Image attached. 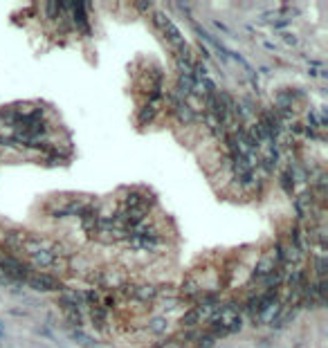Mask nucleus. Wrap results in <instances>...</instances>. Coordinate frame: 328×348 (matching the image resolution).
Masks as SVG:
<instances>
[{
  "label": "nucleus",
  "mask_w": 328,
  "mask_h": 348,
  "mask_svg": "<svg viewBox=\"0 0 328 348\" xmlns=\"http://www.w3.org/2000/svg\"><path fill=\"white\" fill-rule=\"evenodd\" d=\"M70 339L77 341V344L83 346V348H99V344H97L95 339H92V337H88L83 330H77V328L70 330Z\"/></svg>",
  "instance_id": "obj_6"
},
{
  "label": "nucleus",
  "mask_w": 328,
  "mask_h": 348,
  "mask_svg": "<svg viewBox=\"0 0 328 348\" xmlns=\"http://www.w3.org/2000/svg\"><path fill=\"white\" fill-rule=\"evenodd\" d=\"M149 328L151 330H158V332L160 330H166V321L164 319H151L149 321Z\"/></svg>",
  "instance_id": "obj_9"
},
{
  "label": "nucleus",
  "mask_w": 328,
  "mask_h": 348,
  "mask_svg": "<svg viewBox=\"0 0 328 348\" xmlns=\"http://www.w3.org/2000/svg\"><path fill=\"white\" fill-rule=\"evenodd\" d=\"M155 108H158V103H151V106H147V108H144V110H142V122H147V119L151 122V119L155 117V115H153V112H155Z\"/></svg>",
  "instance_id": "obj_8"
},
{
  "label": "nucleus",
  "mask_w": 328,
  "mask_h": 348,
  "mask_svg": "<svg viewBox=\"0 0 328 348\" xmlns=\"http://www.w3.org/2000/svg\"><path fill=\"white\" fill-rule=\"evenodd\" d=\"M175 112H178V119H180V122H185V124L194 122V110H191V108L187 106L185 101H178V106H175Z\"/></svg>",
  "instance_id": "obj_7"
},
{
  "label": "nucleus",
  "mask_w": 328,
  "mask_h": 348,
  "mask_svg": "<svg viewBox=\"0 0 328 348\" xmlns=\"http://www.w3.org/2000/svg\"><path fill=\"white\" fill-rule=\"evenodd\" d=\"M25 283L32 285L34 290H41V292H56V290H61V283L54 277H50V274H29V279Z\"/></svg>",
  "instance_id": "obj_2"
},
{
  "label": "nucleus",
  "mask_w": 328,
  "mask_h": 348,
  "mask_svg": "<svg viewBox=\"0 0 328 348\" xmlns=\"http://www.w3.org/2000/svg\"><path fill=\"white\" fill-rule=\"evenodd\" d=\"M153 25L166 36V41H169V43L173 45V50H178V52H185V50H187L185 36L180 34V29L175 27L173 23H171V18L166 16L164 12H153Z\"/></svg>",
  "instance_id": "obj_1"
},
{
  "label": "nucleus",
  "mask_w": 328,
  "mask_h": 348,
  "mask_svg": "<svg viewBox=\"0 0 328 348\" xmlns=\"http://www.w3.org/2000/svg\"><path fill=\"white\" fill-rule=\"evenodd\" d=\"M128 290H131V294H128V297H133V299L142 301V303H149V301H153L155 297H158V288H155V285H151V283L131 285Z\"/></svg>",
  "instance_id": "obj_3"
},
{
  "label": "nucleus",
  "mask_w": 328,
  "mask_h": 348,
  "mask_svg": "<svg viewBox=\"0 0 328 348\" xmlns=\"http://www.w3.org/2000/svg\"><path fill=\"white\" fill-rule=\"evenodd\" d=\"M32 263L39 267H52V265H56V256L52 249H41V252L32 254Z\"/></svg>",
  "instance_id": "obj_5"
},
{
  "label": "nucleus",
  "mask_w": 328,
  "mask_h": 348,
  "mask_svg": "<svg viewBox=\"0 0 328 348\" xmlns=\"http://www.w3.org/2000/svg\"><path fill=\"white\" fill-rule=\"evenodd\" d=\"M135 5H137L139 12H149V9H151V3H135Z\"/></svg>",
  "instance_id": "obj_10"
},
{
  "label": "nucleus",
  "mask_w": 328,
  "mask_h": 348,
  "mask_svg": "<svg viewBox=\"0 0 328 348\" xmlns=\"http://www.w3.org/2000/svg\"><path fill=\"white\" fill-rule=\"evenodd\" d=\"M274 269H277V258L272 256H263L261 261L257 263V267H254V279L259 277V281H263L268 274H272Z\"/></svg>",
  "instance_id": "obj_4"
},
{
  "label": "nucleus",
  "mask_w": 328,
  "mask_h": 348,
  "mask_svg": "<svg viewBox=\"0 0 328 348\" xmlns=\"http://www.w3.org/2000/svg\"><path fill=\"white\" fill-rule=\"evenodd\" d=\"M283 38L288 41L290 45H297V36H290V34H283Z\"/></svg>",
  "instance_id": "obj_11"
},
{
  "label": "nucleus",
  "mask_w": 328,
  "mask_h": 348,
  "mask_svg": "<svg viewBox=\"0 0 328 348\" xmlns=\"http://www.w3.org/2000/svg\"><path fill=\"white\" fill-rule=\"evenodd\" d=\"M285 25H288V23H285V20H279V23H274V27H277V29H283Z\"/></svg>",
  "instance_id": "obj_12"
}]
</instances>
